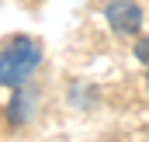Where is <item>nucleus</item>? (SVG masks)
I'll list each match as a JSON object with an SVG mask.
<instances>
[{
    "instance_id": "nucleus-3",
    "label": "nucleus",
    "mask_w": 149,
    "mask_h": 142,
    "mask_svg": "<svg viewBox=\"0 0 149 142\" xmlns=\"http://www.w3.org/2000/svg\"><path fill=\"white\" fill-rule=\"evenodd\" d=\"M135 59H139L142 66H149V38H139V42H135Z\"/></svg>"
},
{
    "instance_id": "nucleus-4",
    "label": "nucleus",
    "mask_w": 149,
    "mask_h": 142,
    "mask_svg": "<svg viewBox=\"0 0 149 142\" xmlns=\"http://www.w3.org/2000/svg\"><path fill=\"white\" fill-rule=\"evenodd\" d=\"M146 87H149V66H146Z\"/></svg>"
},
{
    "instance_id": "nucleus-1",
    "label": "nucleus",
    "mask_w": 149,
    "mask_h": 142,
    "mask_svg": "<svg viewBox=\"0 0 149 142\" xmlns=\"http://www.w3.org/2000/svg\"><path fill=\"white\" fill-rule=\"evenodd\" d=\"M42 63V49L38 42L17 35L7 45H0V87H21Z\"/></svg>"
},
{
    "instance_id": "nucleus-2",
    "label": "nucleus",
    "mask_w": 149,
    "mask_h": 142,
    "mask_svg": "<svg viewBox=\"0 0 149 142\" xmlns=\"http://www.w3.org/2000/svg\"><path fill=\"white\" fill-rule=\"evenodd\" d=\"M104 17H108L111 31H118V35H135L142 28V7L135 0H111Z\"/></svg>"
}]
</instances>
